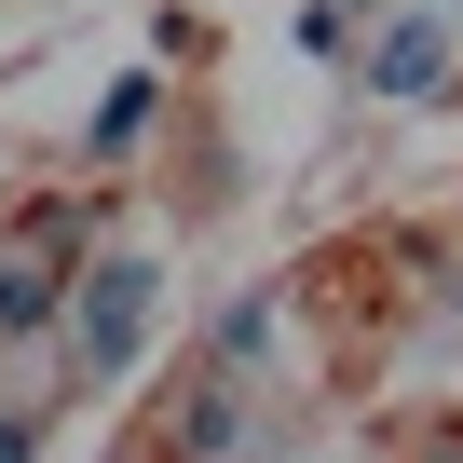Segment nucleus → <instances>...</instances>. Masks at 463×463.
<instances>
[{"label": "nucleus", "mask_w": 463, "mask_h": 463, "mask_svg": "<svg viewBox=\"0 0 463 463\" xmlns=\"http://www.w3.org/2000/svg\"><path fill=\"white\" fill-rule=\"evenodd\" d=\"M0 463H42V395H14V409H0Z\"/></svg>", "instance_id": "obj_7"}, {"label": "nucleus", "mask_w": 463, "mask_h": 463, "mask_svg": "<svg viewBox=\"0 0 463 463\" xmlns=\"http://www.w3.org/2000/svg\"><path fill=\"white\" fill-rule=\"evenodd\" d=\"M204 341H218V368H246V354H260V341H273V300H232V314H218V327H204Z\"/></svg>", "instance_id": "obj_5"}, {"label": "nucleus", "mask_w": 463, "mask_h": 463, "mask_svg": "<svg viewBox=\"0 0 463 463\" xmlns=\"http://www.w3.org/2000/svg\"><path fill=\"white\" fill-rule=\"evenodd\" d=\"M137 137H150V69L96 96V164H109V150H137Z\"/></svg>", "instance_id": "obj_4"}, {"label": "nucleus", "mask_w": 463, "mask_h": 463, "mask_svg": "<svg viewBox=\"0 0 463 463\" xmlns=\"http://www.w3.org/2000/svg\"><path fill=\"white\" fill-rule=\"evenodd\" d=\"M150 314H164V260H150V246H109V260L69 287V382H123L137 341H150Z\"/></svg>", "instance_id": "obj_1"}, {"label": "nucleus", "mask_w": 463, "mask_h": 463, "mask_svg": "<svg viewBox=\"0 0 463 463\" xmlns=\"http://www.w3.org/2000/svg\"><path fill=\"white\" fill-rule=\"evenodd\" d=\"M436 69H449V28H436V0H422V14L368 55V96H436Z\"/></svg>", "instance_id": "obj_2"}, {"label": "nucleus", "mask_w": 463, "mask_h": 463, "mask_svg": "<svg viewBox=\"0 0 463 463\" xmlns=\"http://www.w3.org/2000/svg\"><path fill=\"white\" fill-rule=\"evenodd\" d=\"M69 314V287L28 260V246H0V341H28V327H55Z\"/></svg>", "instance_id": "obj_3"}, {"label": "nucleus", "mask_w": 463, "mask_h": 463, "mask_svg": "<svg viewBox=\"0 0 463 463\" xmlns=\"http://www.w3.org/2000/svg\"><path fill=\"white\" fill-rule=\"evenodd\" d=\"M177 436H191V449H232V436H246V395H232V382H218V395H191V422H177Z\"/></svg>", "instance_id": "obj_6"}]
</instances>
